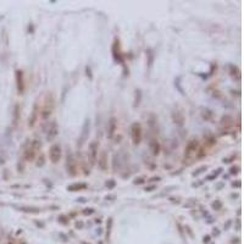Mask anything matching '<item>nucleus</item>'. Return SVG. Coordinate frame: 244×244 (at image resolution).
Returning <instances> with one entry per match:
<instances>
[{
    "label": "nucleus",
    "mask_w": 244,
    "mask_h": 244,
    "mask_svg": "<svg viewBox=\"0 0 244 244\" xmlns=\"http://www.w3.org/2000/svg\"><path fill=\"white\" fill-rule=\"evenodd\" d=\"M54 107H55L54 95L51 94V93H47L45 98H44V104H43V107H42V111H41L42 120H48L51 116L53 111H54Z\"/></svg>",
    "instance_id": "nucleus-1"
},
{
    "label": "nucleus",
    "mask_w": 244,
    "mask_h": 244,
    "mask_svg": "<svg viewBox=\"0 0 244 244\" xmlns=\"http://www.w3.org/2000/svg\"><path fill=\"white\" fill-rule=\"evenodd\" d=\"M200 144H199V140L197 138H192L188 143L185 145V149H184V161L185 160H193L194 156H197V153H198V149H199Z\"/></svg>",
    "instance_id": "nucleus-2"
},
{
    "label": "nucleus",
    "mask_w": 244,
    "mask_h": 244,
    "mask_svg": "<svg viewBox=\"0 0 244 244\" xmlns=\"http://www.w3.org/2000/svg\"><path fill=\"white\" fill-rule=\"evenodd\" d=\"M42 148V143H41V140H37V139H34L32 143H31V145L29 146H27L26 149H25V153H23V158H25V160L26 161H33L34 159H35V156H37V153L39 152V149Z\"/></svg>",
    "instance_id": "nucleus-3"
},
{
    "label": "nucleus",
    "mask_w": 244,
    "mask_h": 244,
    "mask_svg": "<svg viewBox=\"0 0 244 244\" xmlns=\"http://www.w3.org/2000/svg\"><path fill=\"white\" fill-rule=\"evenodd\" d=\"M66 170L71 177H74L77 175V161L70 150L67 152V156H66Z\"/></svg>",
    "instance_id": "nucleus-4"
},
{
    "label": "nucleus",
    "mask_w": 244,
    "mask_h": 244,
    "mask_svg": "<svg viewBox=\"0 0 244 244\" xmlns=\"http://www.w3.org/2000/svg\"><path fill=\"white\" fill-rule=\"evenodd\" d=\"M142 137H143V131H142V126L139 122H134L131 126V138H132V142L134 145H138L142 142Z\"/></svg>",
    "instance_id": "nucleus-5"
},
{
    "label": "nucleus",
    "mask_w": 244,
    "mask_h": 244,
    "mask_svg": "<svg viewBox=\"0 0 244 244\" xmlns=\"http://www.w3.org/2000/svg\"><path fill=\"white\" fill-rule=\"evenodd\" d=\"M49 158H50V161L53 164H58L61 159V146L60 144L55 143L50 146V150H49Z\"/></svg>",
    "instance_id": "nucleus-6"
},
{
    "label": "nucleus",
    "mask_w": 244,
    "mask_h": 244,
    "mask_svg": "<svg viewBox=\"0 0 244 244\" xmlns=\"http://www.w3.org/2000/svg\"><path fill=\"white\" fill-rule=\"evenodd\" d=\"M16 86H17L18 94H23L25 93V76H23L22 70L16 71Z\"/></svg>",
    "instance_id": "nucleus-7"
},
{
    "label": "nucleus",
    "mask_w": 244,
    "mask_h": 244,
    "mask_svg": "<svg viewBox=\"0 0 244 244\" xmlns=\"http://www.w3.org/2000/svg\"><path fill=\"white\" fill-rule=\"evenodd\" d=\"M89 129H90V122L89 120H86L84 121V125L82 127V133L80 136V139H78V146H82L86 140L88 139V136H89Z\"/></svg>",
    "instance_id": "nucleus-8"
},
{
    "label": "nucleus",
    "mask_w": 244,
    "mask_h": 244,
    "mask_svg": "<svg viewBox=\"0 0 244 244\" xmlns=\"http://www.w3.org/2000/svg\"><path fill=\"white\" fill-rule=\"evenodd\" d=\"M38 117H39V106H38V101H35L33 105V109H32V114L28 119V126L31 128L34 127V125L38 121Z\"/></svg>",
    "instance_id": "nucleus-9"
},
{
    "label": "nucleus",
    "mask_w": 244,
    "mask_h": 244,
    "mask_svg": "<svg viewBox=\"0 0 244 244\" xmlns=\"http://www.w3.org/2000/svg\"><path fill=\"white\" fill-rule=\"evenodd\" d=\"M112 55H114V59L117 61V62H123V56H122V53H121V48H120V42L119 39H115L114 41V45H112Z\"/></svg>",
    "instance_id": "nucleus-10"
},
{
    "label": "nucleus",
    "mask_w": 244,
    "mask_h": 244,
    "mask_svg": "<svg viewBox=\"0 0 244 244\" xmlns=\"http://www.w3.org/2000/svg\"><path fill=\"white\" fill-rule=\"evenodd\" d=\"M98 148H99V143L97 140H93L89 144V154H90V162H92V165H94L97 159H98Z\"/></svg>",
    "instance_id": "nucleus-11"
},
{
    "label": "nucleus",
    "mask_w": 244,
    "mask_h": 244,
    "mask_svg": "<svg viewBox=\"0 0 244 244\" xmlns=\"http://www.w3.org/2000/svg\"><path fill=\"white\" fill-rule=\"evenodd\" d=\"M98 165H99L101 171L107 170V153H106V150H101L100 152V154L98 156Z\"/></svg>",
    "instance_id": "nucleus-12"
},
{
    "label": "nucleus",
    "mask_w": 244,
    "mask_h": 244,
    "mask_svg": "<svg viewBox=\"0 0 244 244\" xmlns=\"http://www.w3.org/2000/svg\"><path fill=\"white\" fill-rule=\"evenodd\" d=\"M117 129V120L115 117H111L109 120V123H107V138H112Z\"/></svg>",
    "instance_id": "nucleus-13"
},
{
    "label": "nucleus",
    "mask_w": 244,
    "mask_h": 244,
    "mask_svg": "<svg viewBox=\"0 0 244 244\" xmlns=\"http://www.w3.org/2000/svg\"><path fill=\"white\" fill-rule=\"evenodd\" d=\"M58 133H59V127H58V125H56L55 121H53L51 125L49 126V129H48L47 139H48L49 142H51L53 139H55V137L58 136Z\"/></svg>",
    "instance_id": "nucleus-14"
},
{
    "label": "nucleus",
    "mask_w": 244,
    "mask_h": 244,
    "mask_svg": "<svg viewBox=\"0 0 244 244\" xmlns=\"http://www.w3.org/2000/svg\"><path fill=\"white\" fill-rule=\"evenodd\" d=\"M221 127L222 128H224V131H228L232 126H233V119L230 116V115H224V116H222V119H221Z\"/></svg>",
    "instance_id": "nucleus-15"
},
{
    "label": "nucleus",
    "mask_w": 244,
    "mask_h": 244,
    "mask_svg": "<svg viewBox=\"0 0 244 244\" xmlns=\"http://www.w3.org/2000/svg\"><path fill=\"white\" fill-rule=\"evenodd\" d=\"M149 148H150V152H152L153 155H159L160 150H161V146H160V143L158 142V139H152L149 142Z\"/></svg>",
    "instance_id": "nucleus-16"
},
{
    "label": "nucleus",
    "mask_w": 244,
    "mask_h": 244,
    "mask_svg": "<svg viewBox=\"0 0 244 244\" xmlns=\"http://www.w3.org/2000/svg\"><path fill=\"white\" fill-rule=\"evenodd\" d=\"M87 187L88 185L86 183H82V182H80V183H72V184L67 185V191H70V192H80V191H84Z\"/></svg>",
    "instance_id": "nucleus-17"
},
{
    "label": "nucleus",
    "mask_w": 244,
    "mask_h": 244,
    "mask_svg": "<svg viewBox=\"0 0 244 244\" xmlns=\"http://www.w3.org/2000/svg\"><path fill=\"white\" fill-rule=\"evenodd\" d=\"M172 119H173V122L177 123L178 126H182L183 122H184V116H183L182 111H173L172 112Z\"/></svg>",
    "instance_id": "nucleus-18"
},
{
    "label": "nucleus",
    "mask_w": 244,
    "mask_h": 244,
    "mask_svg": "<svg viewBox=\"0 0 244 244\" xmlns=\"http://www.w3.org/2000/svg\"><path fill=\"white\" fill-rule=\"evenodd\" d=\"M18 119H20V105L16 104V105H15V109H14V125H15V126L17 125Z\"/></svg>",
    "instance_id": "nucleus-19"
},
{
    "label": "nucleus",
    "mask_w": 244,
    "mask_h": 244,
    "mask_svg": "<svg viewBox=\"0 0 244 244\" xmlns=\"http://www.w3.org/2000/svg\"><path fill=\"white\" fill-rule=\"evenodd\" d=\"M203 117H204L205 120L210 121V120H212V117H214V112H212L211 110H209V109H203Z\"/></svg>",
    "instance_id": "nucleus-20"
},
{
    "label": "nucleus",
    "mask_w": 244,
    "mask_h": 244,
    "mask_svg": "<svg viewBox=\"0 0 244 244\" xmlns=\"http://www.w3.org/2000/svg\"><path fill=\"white\" fill-rule=\"evenodd\" d=\"M142 101V90L136 89V95H134V106H139Z\"/></svg>",
    "instance_id": "nucleus-21"
},
{
    "label": "nucleus",
    "mask_w": 244,
    "mask_h": 244,
    "mask_svg": "<svg viewBox=\"0 0 244 244\" xmlns=\"http://www.w3.org/2000/svg\"><path fill=\"white\" fill-rule=\"evenodd\" d=\"M206 143H208L210 146H212V145L216 144V138L212 134H208V136H206Z\"/></svg>",
    "instance_id": "nucleus-22"
},
{
    "label": "nucleus",
    "mask_w": 244,
    "mask_h": 244,
    "mask_svg": "<svg viewBox=\"0 0 244 244\" xmlns=\"http://www.w3.org/2000/svg\"><path fill=\"white\" fill-rule=\"evenodd\" d=\"M20 210L21 211H26V212H39L38 208H23V206H21Z\"/></svg>",
    "instance_id": "nucleus-23"
},
{
    "label": "nucleus",
    "mask_w": 244,
    "mask_h": 244,
    "mask_svg": "<svg viewBox=\"0 0 244 244\" xmlns=\"http://www.w3.org/2000/svg\"><path fill=\"white\" fill-rule=\"evenodd\" d=\"M211 206H212V209H214V210H221V208H222V203H221L220 200H215V201L211 204Z\"/></svg>",
    "instance_id": "nucleus-24"
},
{
    "label": "nucleus",
    "mask_w": 244,
    "mask_h": 244,
    "mask_svg": "<svg viewBox=\"0 0 244 244\" xmlns=\"http://www.w3.org/2000/svg\"><path fill=\"white\" fill-rule=\"evenodd\" d=\"M115 185H116V182H115L114 179H109V181L106 182V187H107L109 189H112Z\"/></svg>",
    "instance_id": "nucleus-25"
},
{
    "label": "nucleus",
    "mask_w": 244,
    "mask_h": 244,
    "mask_svg": "<svg viewBox=\"0 0 244 244\" xmlns=\"http://www.w3.org/2000/svg\"><path fill=\"white\" fill-rule=\"evenodd\" d=\"M206 168H208L206 166H201V167H199V168H198V170H197L195 172H193V176H198V175H200L201 172L206 171Z\"/></svg>",
    "instance_id": "nucleus-26"
},
{
    "label": "nucleus",
    "mask_w": 244,
    "mask_h": 244,
    "mask_svg": "<svg viewBox=\"0 0 244 244\" xmlns=\"http://www.w3.org/2000/svg\"><path fill=\"white\" fill-rule=\"evenodd\" d=\"M93 212H94V209H93V208H88V209L83 210V215H92Z\"/></svg>",
    "instance_id": "nucleus-27"
},
{
    "label": "nucleus",
    "mask_w": 244,
    "mask_h": 244,
    "mask_svg": "<svg viewBox=\"0 0 244 244\" xmlns=\"http://www.w3.org/2000/svg\"><path fill=\"white\" fill-rule=\"evenodd\" d=\"M144 182H145V179H144L143 177H138V178H136V179H134V182H133V183H134V184H143Z\"/></svg>",
    "instance_id": "nucleus-28"
},
{
    "label": "nucleus",
    "mask_w": 244,
    "mask_h": 244,
    "mask_svg": "<svg viewBox=\"0 0 244 244\" xmlns=\"http://www.w3.org/2000/svg\"><path fill=\"white\" fill-rule=\"evenodd\" d=\"M149 67H152V65H153V58H154V55H153V51L152 50H149Z\"/></svg>",
    "instance_id": "nucleus-29"
},
{
    "label": "nucleus",
    "mask_w": 244,
    "mask_h": 244,
    "mask_svg": "<svg viewBox=\"0 0 244 244\" xmlns=\"http://www.w3.org/2000/svg\"><path fill=\"white\" fill-rule=\"evenodd\" d=\"M86 72H87V76L89 77V80H93V76H92V70H90V67H89V66H87V67H86Z\"/></svg>",
    "instance_id": "nucleus-30"
},
{
    "label": "nucleus",
    "mask_w": 244,
    "mask_h": 244,
    "mask_svg": "<svg viewBox=\"0 0 244 244\" xmlns=\"http://www.w3.org/2000/svg\"><path fill=\"white\" fill-rule=\"evenodd\" d=\"M44 165V156L41 155V159H38V162H37V166H43Z\"/></svg>",
    "instance_id": "nucleus-31"
},
{
    "label": "nucleus",
    "mask_w": 244,
    "mask_h": 244,
    "mask_svg": "<svg viewBox=\"0 0 244 244\" xmlns=\"http://www.w3.org/2000/svg\"><path fill=\"white\" fill-rule=\"evenodd\" d=\"M238 170H239V167H231L230 172H231V175H236V173H238Z\"/></svg>",
    "instance_id": "nucleus-32"
},
{
    "label": "nucleus",
    "mask_w": 244,
    "mask_h": 244,
    "mask_svg": "<svg viewBox=\"0 0 244 244\" xmlns=\"http://www.w3.org/2000/svg\"><path fill=\"white\" fill-rule=\"evenodd\" d=\"M155 188H156L155 185H152V187H146V188H145V191H146V192H152V191H154Z\"/></svg>",
    "instance_id": "nucleus-33"
},
{
    "label": "nucleus",
    "mask_w": 244,
    "mask_h": 244,
    "mask_svg": "<svg viewBox=\"0 0 244 244\" xmlns=\"http://www.w3.org/2000/svg\"><path fill=\"white\" fill-rule=\"evenodd\" d=\"M203 242H204V243H209V242H210V236H205Z\"/></svg>",
    "instance_id": "nucleus-34"
},
{
    "label": "nucleus",
    "mask_w": 244,
    "mask_h": 244,
    "mask_svg": "<svg viewBox=\"0 0 244 244\" xmlns=\"http://www.w3.org/2000/svg\"><path fill=\"white\" fill-rule=\"evenodd\" d=\"M82 227H83L82 222H76V228H82Z\"/></svg>",
    "instance_id": "nucleus-35"
},
{
    "label": "nucleus",
    "mask_w": 244,
    "mask_h": 244,
    "mask_svg": "<svg viewBox=\"0 0 244 244\" xmlns=\"http://www.w3.org/2000/svg\"><path fill=\"white\" fill-rule=\"evenodd\" d=\"M232 185H233V187H240V182H237V183H234V182H233V183H232Z\"/></svg>",
    "instance_id": "nucleus-36"
},
{
    "label": "nucleus",
    "mask_w": 244,
    "mask_h": 244,
    "mask_svg": "<svg viewBox=\"0 0 244 244\" xmlns=\"http://www.w3.org/2000/svg\"><path fill=\"white\" fill-rule=\"evenodd\" d=\"M160 179H161L160 177H154V178H152V179H150V181H152V182H153V181H160Z\"/></svg>",
    "instance_id": "nucleus-37"
},
{
    "label": "nucleus",
    "mask_w": 244,
    "mask_h": 244,
    "mask_svg": "<svg viewBox=\"0 0 244 244\" xmlns=\"http://www.w3.org/2000/svg\"><path fill=\"white\" fill-rule=\"evenodd\" d=\"M77 200H80L81 203H84V201H86V199H84V198H80V199H77Z\"/></svg>",
    "instance_id": "nucleus-38"
},
{
    "label": "nucleus",
    "mask_w": 244,
    "mask_h": 244,
    "mask_svg": "<svg viewBox=\"0 0 244 244\" xmlns=\"http://www.w3.org/2000/svg\"><path fill=\"white\" fill-rule=\"evenodd\" d=\"M6 244H14V239H12V238H11V239H10V240H9V242H8V243H6Z\"/></svg>",
    "instance_id": "nucleus-39"
},
{
    "label": "nucleus",
    "mask_w": 244,
    "mask_h": 244,
    "mask_svg": "<svg viewBox=\"0 0 244 244\" xmlns=\"http://www.w3.org/2000/svg\"><path fill=\"white\" fill-rule=\"evenodd\" d=\"M114 198H115V197H111V195H110V197H106V200H107V199H114Z\"/></svg>",
    "instance_id": "nucleus-40"
},
{
    "label": "nucleus",
    "mask_w": 244,
    "mask_h": 244,
    "mask_svg": "<svg viewBox=\"0 0 244 244\" xmlns=\"http://www.w3.org/2000/svg\"><path fill=\"white\" fill-rule=\"evenodd\" d=\"M20 244H26V243H25V242H21V243H20Z\"/></svg>",
    "instance_id": "nucleus-41"
},
{
    "label": "nucleus",
    "mask_w": 244,
    "mask_h": 244,
    "mask_svg": "<svg viewBox=\"0 0 244 244\" xmlns=\"http://www.w3.org/2000/svg\"><path fill=\"white\" fill-rule=\"evenodd\" d=\"M82 244H87V243H82Z\"/></svg>",
    "instance_id": "nucleus-42"
}]
</instances>
